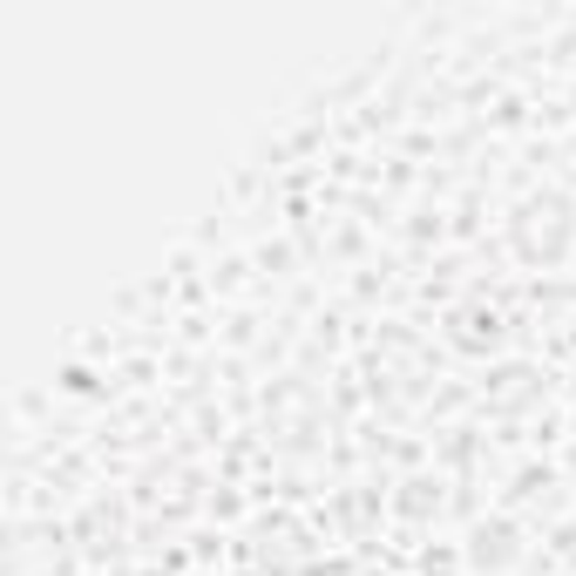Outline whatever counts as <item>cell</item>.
Segmentation results:
<instances>
[]
</instances>
